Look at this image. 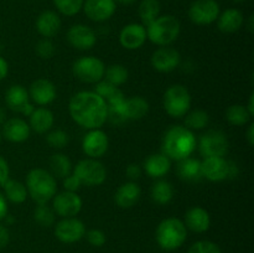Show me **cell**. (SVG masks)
Instances as JSON below:
<instances>
[{
	"instance_id": "83f0119b",
	"label": "cell",
	"mask_w": 254,
	"mask_h": 253,
	"mask_svg": "<svg viewBox=\"0 0 254 253\" xmlns=\"http://www.w3.org/2000/svg\"><path fill=\"white\" fill-rule=\"evenodd\" d=\"M54 113L47 108L34 109L30 114V128L36 133H46L54 126Z\"/></svg>"
},
{
	"instance_id": "c3c4849f",
	"label": "cell",
	"mask_w": 254,
	"mask_h": 253,
	"mask_svg": "<svg viewBox=\"0 0 254 253\" xmlns=\"http://www.w3.org/2000/svg\"><path fill=\"white\" fill-rule=\"evenodd\" d=\"M7 216V202L5 196L0 192V221Z\"/></svg>"
},
{
	"instance_id": "816d5d0a",
	"label": "cell",
	"mask_w": 254,
	"mask_h": 253,
	"mask_svg": "<svg viewBox=\"0 0 254 253\" xmlns=\"http://www.w3.org/2000/svg\"><path fill=\"white\" fill-rule=\"evenodd\" d=\"M248 111V113L251 114V117L254 116V93L251 94L250 97V101H248V106L246 107Z\"/></svg>"
},
{
	"instance_id": "ac0fdd59",
	"label": "cell",
	"mask_w": 254,
	"mask_h": 253,
	"mask_svg": "<svg viewBox=\"0 0 254 253\" xmlns=\"http://www.w3.org/2000/svg\"><path fill=\"white\" fill-rule=\"evenodd\" d=\"M181 56L178 50L163 46L151 55V66L159 72H171L180 64Z\"/></svg>"
},
{
	"instance_id": "9c48e42d",
	"label": "cell",
	"mask_w": 254,
	"mask_h": 253,
	"mask_svg": "<svg viewBox=\"0 0 254 253\" xmlns=\"http://www.w3.org/2000/svg\"><path fill=\"white\" fill-rule=\"evenodd\" d=\"M81 184L87 186H98L106 181L107 170L101 161L97 159H83L78 161L73 170Z\"/></svg>"
},
{
	"instance_id": "f546056e",
	"label": "cell",
	"mask_w": 254,
	"mask_h": 253,
	"mask_svg": "<svg viewBox=\"0 0 254 253\" xmlns=\"http://www.w3.org/2000/svg\"><path fill=\"white\" fill-rule=\"evenodd\" d=\"M178 174L183 180H198L202 176V173H201V163L197 159H183V160H180V163L178 165Z\"/></svg>"
},
{
	"instance_id": "7a4b0ae2",
	"label": "cell",
	"mask_w": 254,
	"mask_h": 253,
	"mask_svg": "<svg viewBox=\"0 0 254 253\" xmlns=\"http://www.w3.org/2000/svg\"><path fill=\"white\" fill-rule=\"evenodd\" d=\"M196 138L192 130L186 126H174L164 135L163 150L169 159L183 160L189 158L195 150Z\"/></svg>"
},
{
	"instance_id": "5b68a950",
	"label": "cell",
	"mask_w": 254,
	"mask_h": 253,
	"mask_svg": "<svg viewBox=\"0 0 254 253\" xmlns=\"http://www.w3.org/2000/svg\"><path fill=\"white\" fill-rule=\"evenodd\" d=\"M180 21L173 15L158 16L146 29V39L158 46H169L180 35Z\"/></svg>"
},
{
	"instance_id": "9a60e30c",
	"label": "cell",
	"mask_w": 254,
	"mask_h": 253,
	"mask_svg": "<svg viewBox=\"0 0 254 253\" xmlns=\"http://www.w3.org/2000/svg\"><path fill=\"white\" fill-rule=\"evenodd\" d=\"M5 103L11 111L25 116H30L34 112V107L30 104L29 92L20 84H14L7 88L5 93Z\"/></svg>"
},
{
	"instance_id": "e0dca14e",
	"label": "cell",
	"mask_w": 254,
	"mask_h": 253,
	"mask_svg": "<svg viewBox=\"0 0 254 253\" xmlns=\"http://www.w3.org/2000/svg\"><path fill=\"white\" fill-rule=\"evenodd\" d=\"M117 4L114 0H84L83 11L92 21L102 22L113 16Z\"/></svg>"
},
{
	"instance_id": "44dd1931",
	"label": "cell",
	"mask_w": 254,
	"mask_h": 253,
	"mask_svg": "<svg viewBox=\"0 0 254 253\" xmlns=\"http://www.w3.org/2000/svg\"><path fill=\"white\" fill-rule=\"evenodd\" d=\"M29 97L39 106H46L56 98V87L49 79L39 78L30 86Z\"/></svg>"
},
{
	"instance_id": "ab89813d",
	"label": "cell",
	"mask_w": 254,
	"mask_h": 253,
	"mask_svg": "<svg viewBox=\"0 0 254 253\" xmlns=\"http://www.w3.org/2000/svg\"><path fill=\"white\" fill-rule=\"evenodd\" d=\"M46 141L52 148L62 149L68 144L69 136L66 131L61 130V129H56V130H52L47 134Z\"/></svg>"
},
{
	"instance_id": "3957f363",
	"label": "cell",
	"mask_w": 254,
	"mask_h": 253,
	"mask_svg": "<svg viewBox=\"0 0 254 253\" xmlns=\"http://www.w3.org/2000/svg\"><path fill=\"white\" fill-rule=\"evenodd\" d=\"M26 190L36 203H47L56 195V179L44 169H32L26 176Z\"/></svg>"
},
{
	"instance_id": "4fadbf2b",
	"label": "cell",
	"mask_w": 254,
	"mask_h": 253,
	"mask_svg": "<svg viewBox=\"0 0 254 253\" xmlns=\"http://www.w3.org/2000/svg\"><path fill=\"white\" fill-rule=\"evenodd\" d=\"M108 136L101 129H91L82 140V149L84 154L92 159L102 158L108 150Z\"/></svg>"
},
{
	"instance_id": "d6986e66",
	"label": "cell",
	"mask_w": 254,
	"mask_h": 253,
	"mask_svg": "<svg viewBox=\"0 0 254 253\" xmlns=\"http://www.w3.org/2000/svg\"><path fill=\"white\" fill-rule=\"evenodd\" d=\"M201 173L210 181H222L228 179L230 174V161L220 156L205 158L201 163Z\"/></svg>"
},
{
	"instance_id": "277c9868",
	"label": "cell",
	"mask_w": 254,
	"mask_h": 253,
	"mask_svg": "<svg viewBox=\"0 0 254 253\" xmlns=\"http://www.w3.org/2000/svg\"><path fill=\"white\" fill-rule=\"evenodd\" d=\"M188 237L185 223L176 217H169L159 223L155 232L158 245L165 251L178 250L184 245Z\"/></svg>"
},
{
	"instance_id": "74e56055",
	"label": "cell",
	"mask_w": 254,
	"mask_h": 253,
	"mask_svg": "<svg viewBox=\"0 0 254 253\" xmlns=\"http://www.w3.org/2000/svg\"><path fill=\"white\" fill-rule=\"evenodd\" d=\"M34 220L42 227H50L55 222V211L46 203H40L34 211Z\"/></svg>"
},
{
	"instance_id": "1f68e13d",
	"label": "cell",
	"mask_w": 254,
	"mask_h": 253,
	"mask_svg": "<svg viewBox=\"0 0 254 253\" xmlns=\"http://www.w3.org/2000/svg\"><path fill=\"white\" fill-rule=\"evenodd\" d=\"M50 170L54 178L64 179L71 174L72 164L68 156L64 154H54L50 158Z\"/></svg>"
},
{
	"instance_id": "681fc988",
	"label": "cell",
	"mask_w": 254,
	"mask_h": 253,
	"mask_svg": "<svg viewBox=\"0 0 254 253\" xmlns=\"http://www.w3.org/2000/svg\"><path fill=\"white\" fill-rule=\"evenodd\" d=\"M7 72H9V64L6 60L0 56V81H2L7 76Z\"/></svg>"
},
{
	"instance_id": "d590c367",
	"label": "cell",
	"mask_w": 254,
	"mask_h": 253,
	"mask_svg": "<svg viewBox=\"0 0 254 253\" xmlns=\"http://www.w3.org/2000/svg\"><path fill=\"white\" fill-rule=\"evenodd\" d=\"M185 124L186 128L190 130H198V129H203L207 126L208 122H210V117H208L207 112L202 111V109H195V111L190 112L189 114H185Z\"/></svg>"
},
{
	"instance_id": "7402d4cb",
	"label": "cell",
	"mask_w": 254,
	"mask_h": 253,
	"mask_svg": "<svg viewBox=\"0 0 254 253\" xmlns=\"http://www.w3.org/2000/svg\"><path fill=\"white\" fill-rule=\"evenodd\" d=\"M2 136L12 143H21L30 136V126L21 118H11L2 124Z\"/></svg>"
},
{
	"instance_id": "11a10c76",
	"label": "cell",
	"mask_w": 254,
	"mask_h": 253,
	"mask_svg": "<svg viewBox=\"0 0 254 253\" xmlns=\"http://www.w3.org/2000/svg\"><path fill=\"white\" fill-rule=\"evenodd\" d=\"M232 1H235V2H243V1H246V0H232Z\"/></svg>"
},
{
	"instance_id": "ba28073f",
	"label": "cell",
	"mask_w": 254,
	"mask_h": 253,
	"mask_svg": "<svg viewBox=\"0 0 254 253\" xmlns=\"http://www.w3.org/2000/svg\"><path fill=\"white\" fill-rule=\"evenodd\" d=\"M73 74L84 83H97L104 77L106 67L102 60L93 56L81 57L72 66Z\"/></svg>"
},
{
	"instance_id": "f907efd6",
	"label": "cell",
	"mask_w": 254,
	"mask_h": 253,
	"mask_svg": "<svg viewBox=\"0 0 254 253\" xmlns=\"http://www.w3.org/2000/svg\"><path fill=\"white\" fill-rule=\"evenodd\" d=\"M246 138H247V141L250 145H253L254 144V124L252 123L248 128L247 134H246Z\"/></svg>"
},
{
	"instance_id": "f1b7e54d",
	"label": "cell",
	"mask_w": 254,
	"mask_h": 253,
	"mask_svg": "<svg viewBox=\"0 0 254 253\" xmlns=\"http://www.w3.org/2000/svg\"><path fill=\"white\" fill-rule=\"evenodd\" d=\"M94 93L98 94L101 98L106 101L107 107L117 106L121 104L126 99L123 92L114 84L109 83L108 81H99L97 82V86L94 88Z\"/></svg>"
},
{
	"instance_id": "f6af8a7d",
	"label": "cell",
	"mask_w": 254,
	"mask_h": 253,
	"mask_svg": "<svg viewBox=\"0 0 254 253\" xmlns=\"http://www.w3.org/2000/svg\"><path fill=\"white\" fill-rule=\"evenodd\" d=\"M9 164H7V161L0 155V185H2V184L9 179Z\"/></svg>"
},
{
	"instance_id": "6da1fadb",
	"label": "cell",
	"mask_w": 254,
	"mask_h": 253,
	"mask_svg": "<svg viewBox=\"0 0 254 253\" xmlns=\"http://www.w3.org/2000/svg\"><path fill=\"white\" fill-rule=\"evenodd\" d=\"M68 109L72 119L89 130L99 129L108 119L106 101L91 91H82L72 96Z\"/></svg>"
},
{
	"instance_id": "7bdbcfd3",
	"label": "cell",
	"mask_w": 254,
	"mask_h": 253,
	"mask_svg": "<svg viewBox=\"0 0 254 253\" xmlns=\"http://www.w3.org/2000/svg\"><path fill=\"white\" fill-rule=\"evenodd\" d=\"M86 237L87 241H88L92 246H94V247H102V246L106 243V235H104V232H102L101 230H96V228L89 230L88 232L86 233Z\"/></svg>"
},
{
	"instance_id": "4dcf8cb0",
	"label": "cell",
	"mask_w": 254,
	"mask_h": 253,
	"mask_svg": "<svg viewBox=\"0 0 254 253\" xmlns=\"http://www.w3.org/2000/svg\"><path fill=\"white\" fill-rule=\"evenodd\" d=\"M2 189H4L5 198L14 203H22L27 197V190L26 186L21 184L20 181L12 180V179H7L4 184H2Z\"/></svg>"
},
{
	"instance_id": "8992f818",
	"label": "cell",
	"mask_w": 254,
	"mask_h": 253,
	"mask_svg": "<svg viewBox=\"0 0 254 253\" xmlns=\"http://www.w3.org/2000/svg\"><path fill=\"white\" fill-rule=\"evenodd\" d=\"M149 112V103L143 97H131L124 99L121 104L108 107V117L116 123L126 121H139Z\"/></svg>"
},
{
	"instance_id": "ffe728a7",
	"label": "cell",
	"mask_w": 254,
	"mask_h": 253,
	"mask_svg": "<svg viewBox=\"0 0 254 253\" xmlns=\"http://www.w3.org/2000/svg\"><path fill=\"white\" fill-rule=\"evenodd\" d=\"M146 29L141 24H128L119 34V42L127 50H138L145 44Z\"/></svg>"
},
{
	"instance_id": "b9f144b4",
	"label": "cell",
	"mask_w": 254,
	"mask_h": 253,
	"mask_svg": "<svg viewBox=\"0 0 254 253\" xmlns=\"http://www.w3.org/2000/svg\"><path fill=\"white\" fill-rule=\"evenodd\" d=\"M36 54L39 55L41 59H51L52 56L55 55V45L54 42L51 41L50 39H42L37 42L36 45Z\"/></svg>"
},
{
	"instance_id": "f35d334b",
	"label": "cell",
	"mask_w": 254,
	"mask_h": 253,
	"mask_svg": "<svg viewBox=\"0 0 254 253\" xmlns=\"http://www.w3.org/2000/svg\"><path fill=\"white\" fill-rule=\"evenodd\" d=\"M83 2L84 0H54L56 9L66 16H73L78 14L83 7Z\"/></svg>"
},
{
	"instance_id": "7c38bea8",
	"label": "cell",
	"mask_w": 254,
	"mask_h": 253,
	"mask_svg": "<svg viewBox=\"0 0 254 253\" xmlns=\"http://www.w3.org/2000/svg\"><path fill=\"white\" fill-rule=\"evenodd\" d=\"M55 235L61 242L74 243L78 242L86 235V227L78 218L66 217L56 223Z\"/></svg>"
},
{
	"instance_id": "2e32d148",
	"label": "cell",
	"mask_w": 254,
	"mask_h": 253,
	"mask_svg": "<svg viewBox=\"0 0 254 253\" xmlns=\"http://www.w3.org/2000/svg\"><path fill=\"white\" fill-rule=\"evenodd\" d=\"M67 40L74 49L84 51V50H91L96 45L97 36L93 29L87 25L77 24L69 27L67 31Z\"/></svg>"
},
{
	"instance_id": "52a82bcc",
	"label": "cell",
	"mask_w": 254,
	"mask_h": 253,
	"mask_svg": "<svg viewBox=\"0 0 254 253\" xmlns=\"http://www.w3.org/2000/svg\"><path fill=\"white\" fill-rule=\"evenodd\" d=\"M164 109L173 118H183L191 107V96L183 84H174L164 93Z\"/></svg>"
},
{
	"instance_id": "e575fe53",
	"label": "cell",
	"mask_w": 254,
	"mask_h": 253,
	"mask_svg": "<svg viewBox=\"0 0 254 253\" xmlns=\"http://www.w3.org/2000/svg\"><path fill=\"white\" fill-rule=\"evenodd\" d=\"M251 118H252V117L248 113L246 106H242V104H232V106L228 107L227 111H226V119H227L232 126H245V124H247L248 122H250Z\"/></svg>"
},
{
	"instance_id": "cb8c5ba5",
	"label": "cell",
	"mask_w": 254,
	"mask_h": 253,
	"mask_svg": "<svg viewBox=\"0 0 254 253\" xmlns=\"http://www.w3.org/2000/svg\"><path fill=\"white\" fill-rule=\"evenodd\" d=\"M245 17L241 10L231 7L221 12L217 17V27L225 34H233L242 27Z\"/></svg>"
},
{
	"instance_id": "8d00e7d4",
	"label": "cell",
	"mask_w": 254,
	"mask_h": 253,
	"mask_svg": "<svg viewBox=\"0 0 254 253\" xmlns=\"http://www.w3.org/2000/svg\"><path fill=\"white\" fill-rule=\"evenodd\" d=\"M104 74H106V81L117 87L126 83L129 76L128 69L123 64H112L104 71Z\"/></svg>"
},
{
	"instance_id": "30bf717a",
	"label": "cell",
	"mask_w": 254,
	"mask_h": 253,
	"mask_svg": "<svg viewBox=\"0 0 254 253\" xmlns=\"http://www.w3.org/2000/svg\"><path fill=\"white\" fill-rule=\"evenodd\" d=\"M200 153L205 158L220 156L223 158L228 153L230 143L227 135L221 130H208L200 139Z\"/></svg>"
},
{
	"instance_id": "8fae6325",
	"label": "cell",
	"mask_w": 254,
	"mask_h": 253,
	"mask_svg": "<svg viewBox=\"0 0 254 253\" xmlns=\"http://www.w3.org/2000/svg\"><path fill=\"white\" fill-rule=\"evenodd\" d=\"M220 5L216 0H195L189 9V17L196 25H210L217 20Z\"/></svg>"
},
{
	"instance_id": "836d02e7",
	"label": "cell",
	"mask_w": 254,
	"mask_h": 253,
	"mask_svg": "<svg viewBox=\"0 0 254 253\" xmlns=\"http://www.w3.org/2000/svg\"><path fill=\"white\" fill-rule=\"evenodd\" d=\"M160 2L159 0H141L139 5V17H140L141 25H150L156 17L160 15Z\"/></svg>"
},
{
	"instance_id": "db71d44e",
	"label": "cell",
	"mask_w": 254,
	"mask_h": 253,
	"mask_svg": "<svg viewBox=\"0 0 254 253\" xmlns=\"http://www.w3.org/2000/svg\"><path fill=\"white\" fill-rule=\"evenodd\" d=\"M253 20H254V16L253 15H251L250 21H248V29H250L251 32H253Z\"/></svg>"
},
{
	"instance_id": "ee69618b",
	"label": "cell",
	"mask_w": 254,
	"mask_h": 253,
	"mask_svg": "<svg viewBox=\"0 0 254 253\" xmlns=\"http://www.w3.org/2000/svg\"><path fill=\"white\" fill-rule=\"evenodd\" d=\"M81 181L78 180V178H77L74 174H69L68 176H66V178L64 179V189H66V191H71V192H76L77 190H78L79 188H81Z\"/></svg>"
},
{
	"instance_id": "603a6c76",
	"label": "cell",
	"mask_w": 254,
	"mask_h": 253,
	"mask_svg": "<svg viewBox=\"0 0 254 253\" xmlns=\"http://www.w3.org/2000/svg\"><path fill=\"white\" fill-rule=\"evenodd\" d=\"M61 29V19L52 10L42 11L36 19V30L45 39H51L56 36Z\"/></svg>"
},
{
	"instance_id": "f5cc1de1",
	"label": "cell",
	"mask_w": 254,
	"mask_h": 253,
	"mask_svg": "<svg viewBox=\"0 0 254 253\" xmlns=\"http://www.w3.org/2000/svg\"><path fill=\"white\" fill-rule=\"evenodd\" d=\"M116 4H121V5H131L136 1V0H114Z\"/></svg>"
},
{
	"instance_id": "7dc6e473",
	"label": "cell",
	"mask_w": 254,
	"mask_h": 253,
	"mask_svg": "<svg viewBox=\"0 0 254 253\" xmlns=\"http://www.w3.org/2000/svg\"><path fill=\"white\" fill-rule=\"evenodd\" d=\"M10 241L9 230L4 225H0V248L6 247Z\"/></svg>"
},
{
	"instance_id": "d6a6232c",
	"label": "cell",
	"mask_w": 254,
	"mask_h": 253,
	"mask_svg": "<svg viewBox=\"0 0 254 253\" xmlns=\"http://www.w3.org/2000/svg\"><path fill=\"white\" fill-rule=\"evenodd\" d=\"M174 197V188L169 181L159 180L151 188V198L159 205H166Z\"/></svg>"
},
{
	"instance_id": "5bb4252c",
	"label": "cell",
	"mask_w": 254,
	"mask_h": 253,
	"mask_svg": "<svg viewBox=\"0 0 254 253\" xmlns=\"http://www.w3.org/2000/svg\"><path fill=\"white\" fill-rule=\"evenodd\" d=\"M54 211L61 217H74L82 208V200L76 192L64 191L54 196Z\"/></svg>"
},
{
	"instance_id": "484cf974",
	"label": "cell",
	"mask_w": 254,
	"mask_h": 253,
	"mask_svg": "<svg viewBox=\"0 0 254 253\" xmlns=\"http://www.w3.org/2000/svg\"><path fill=\"white\" fill-rule=\"evenodd\" d=\"M141 190L138 184L126 183L121 185L114 195V201L122 208H130L139 201Z\"/></svg>"
},
{
	"instance_id": "bcb514c9",
	"label": "cell",
	"mask_w": 254,
	"mask_h": 253,
	"mask_svg": "<svg viewBox=\"0 0 254 253\" xmlns=\"http://www.w3.org/2000/svg\"><path fill=\"white\" fill-rule=\"evenodd\" d=\"M126 174L130 180H138V179L141 176L140 166H139L138 164H130V165L127 168Z\"/></svg>"
},
{
	"instance_id": "d4e9b609",
	"label": "cell",
	"mask_w": 254,
	"mask_h": 253,
	"mask_svg": "<svg viewBox=\"0 0 254 253\" xmlns=\"http://www.w3.org/2000/svg\"><path fill=\"white\" fill-rule=\"evenodd\" d=\"M184 223H185L186 228L191 230L192 232L202 233L210 228L211 218L205 208L192 207L186 212Z\"/></svg>"
},
{
	"instance_id": "9f6ffc18",
	"label": "cell",
	"mask_w": 254,
	"mask_h": 253,
	"mask_svg": "<svg viewBox=\"0 0 254 253\" xmlns=\"http://www.w3.org/2000/svg\"><path fill=\"white\" fill-rule=\"evenodd\" d=\"M0 141H1V134H0Z\"/></svg>"
},
{
	"instance_id": "4316f807",
	"label": "cell",
	"mask_w": 254,
	"mask_h": 253,
	"mask_svg": "<svg viewBox=\"0 0 254 253\" xmlns=\"http://www.w3.org/2000/svg\"><path fill=\"white\" fill-rule=\"evenodd\" d=\"M171 168V161L165 154H153L148 156L144 163V169L150 178H161L169 173Z\"/></svg>"
},
{
	"instance_id": "60d3db41",
	"label": "cell",
	"mask_w": 254,
	"mask_h": 253,
	"mask_svg": "<svg viewBox=\"0 0 254 253\" xmlns=\"http://www.w3.org/2000/svg\"><path fill=\"white\" fill-rule=\"evenodd\" d=\"M188 253H221V250L211 241H198L191 246Z\"/></svg>"
}]
</instances>
